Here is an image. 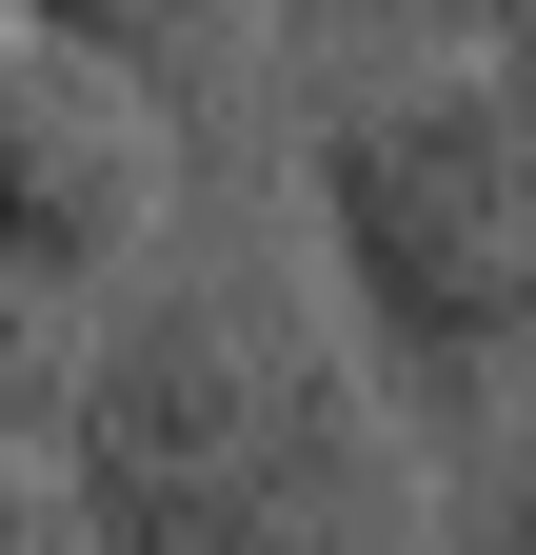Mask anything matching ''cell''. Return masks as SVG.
<instances>
[{
    "label": "cell",
    "instance_id": "6da1fadb",
    "mask_svg": "<svg viewBox=\"0 0 536 555\" xmlns=\"http://www.w3.org/2000/svg\"><path fill=\"white\" fill-rule=\"evenodd\" d=\"M60 535L80 555H298L339 496H378V377L339 337H298L239 278H119L80 318V377H60Z\"/></svg>",
    "mask_w": 536,
    "mask_h": 555
},
{
    "label": "cell",
    "instance_id": "52a82bcc",
    "mask_svg": "<svg viewBox=\"0 0 536 555\" xmlns=\"http://www.w3.org/2000/svg\"><path fill=\"white\" fill-rule=\"evenodd\" d=\"M279 40H477V0H279Z\"/></svg>",
    "mask_w": 536,
    "mask_h": 555
},
{
    "label": "cell",
    "instance_id": "8992f818",
    "mask_svg": "<svg viewBox=\"0 0 536 555\" xmlns=\"http://www.w3.org/2000/svg\"><path fill=\"white\" fill-rule=\"evenodd\" d=\"M80 318H100V298H60V278H21V258H0V456H40V437H60Z\"/></svg>",
    "mask_w": 536,
    "mask_h": 555
},
{
    "label": "cell",
    "instance_id": "277c9868",
    "mask_svg": "<svg viewBox=\"0 0 536 555\" xmlns=\"http://www.w3.org/2000/svg\"><path fill=\"white\" fill-rule=\"evenodd\" d=\"M0 21L80 40L100 80H140L179 139H219V119L258 100V60H279V0H0Z\"/></svg>",
    "mask_w": 536,
    "mask_h": 555
},
{
    "label": "cell",
    "instance_id": "7a4b0ae2",
    "mask_svg": "<svg viewBox=\"0 0 536 555\" xmlns=\"http://www.w3.org/2000/svg\"><path fill=\"white\" fill-rule=\"evenodd\" d=\"M318 258H339V337L397 437H477L536 377V100L497 60L378 80L318 119Z\"/></svg>",
    "mask_w": 536,
    "mask_h": 555
},
{
    "label": "cell",
    "instance_id": "9c48e42d",
    "mask_svg": "<svg viewBox=\"0 0 536 555\" xmlns=\"http://www.w3.org/2000/svg\"><path fill=\"white\" fill-rule=\"evenodd\" d=\"M60 555H80V535H60Z\"/></svg>",
    "mask_w": 536,
    "mask_h": 555
},
{
    "label": "cell",
    "instance_id": "5b68a950",
    "mask_svg": "<svg viewBox=\"0 0 536 555\" xmlns=\"http://www.w3.org/2000/svg\"><path fill=\"white\" fill-rule=\"evenodd\" d=\"M437 555H536V377L477 416V437H437Z\"/></svg>",
    "mask_w": 536,
    "mask_h": 555
},
{
    "label": "cell",
    "instance_id": "ba28073f",
    "mask_svg": "<svg viewBox=\"0 0 536 555\" xmlns=\"http://www.w3.org/2000/svg\"><path fill=\"white\" fill-rule=\"evenodd\" d=\"M298 555H437V516H418V496H397V476H378V496H339V516H318Z\"/></svg>",
    "mask_w": 536,
    "mask_h": 555
},
{
    "label": "cell",
    "instance_id": "3957f363",
    "mask_svg": "<svg viewBox=\"0 0 536 555\" xmlns=\"http://www.w3.org/2000/svg\"><path fill=\"white\" fill-rule=\"evenodd\" d=\"M179 219V119L140 80H100L80 40L0 21V258L60 278V298H119Z\"/></svg>",
    "mask_w": 536,
    "mask_h": 555
}]
</instances>
